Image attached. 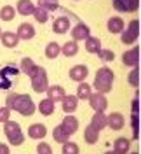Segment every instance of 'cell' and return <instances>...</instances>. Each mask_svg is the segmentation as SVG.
I'll use <instances>...</instances> for the list:
<instances>
[{"label": "cell", "instance_id": "44dd1931", "mask_svg": "<svg viewBox=\"0 0 141 154\" xmlns=\"http://www.w3.org/2000/svg\"><path fill=\"white\" fill-rule=\"evenodd\" d=\"M91 125L96 128V130H103V128H106L108 126V117L104 116V112H96V114L93 116V119H91Z\"/></svg>", "mask_w": 141, "mask_h": 154}, {"label": "cell", "instance_id": "7bdbcfd3", "mask_svg": "<svg viewBox=\"0 0 141 154\" xmlns=\"http://www.w3.org/2000/svg\"><path fill=\"white\" fill-rule=\"evenodd\" d=\"M0 154H9V145L7 144H0Z\"/></svg>", "mask_w": 141, "mask_h": 154}, {"label": "cell", "instance_id": "4dcf8cb0", "mask_svg": "<svg viewBox=\"0 0 141 154\" xmlns=\"http://www.w3.org/2000/svg\"><path fill=\"white\" fill-rule=\"evenodd\" d=\"M14 16H16V9L12 5H4L0 9V18H2V21H10Z\"/></svg>", "mask_w": 141, "mask_h": 154}, {"label": "cell", "instance_id": "3957f363", "mask_svg": "<svg viewBox=\"0 0 141 154\" xmlns=\"http://www.w3.org/2000/svg\"><path fill=\"white\" fill-rule=\"evenodd\" d=\"M4 133L7 137V140H9L12 145H21L25 142V135L21 131V126L19 123L16 121H7V123H4Z\"/></svg>", "mask_w": 141, "mask_h": 154}, {"label": "cell", "instance_id": "8992f818", "mask_svg": "<svg viewBox=\"0 0 141 154\" xmlns=\"http://www.w3.org/2000/svg\"><path fill=\"white\" fill-rule=\"evenodd\" d=\"M89 103H91V107H93L96 112H104L106 107H108V100H106V96H104L103 93H98V91H96V93L91 95Z\"/></svg>", "mask_w": 141, "mask_h": 154}, {"label": "cell", "instance_id": "30bf717a", "mask_svg": "<svg viewBox=\"0 0 141 154\" xmlns=\"http://www.w3.org/2000/svg\"><path fill=\"white\" fill-rule=\"evenodd\" d=\"M87 74H89V68L85 67V65H75L70 70V79L77 81V82H84Z\"/></svg>", "mask_w": 141, "mask_h": 154}, {"label": "cell", "instance_id": "83f0119b", "mask_svg": "<svg viewBox=\"0 0 141 154\" xmlns=\"http://www.w3.org/2000/svg\"><path fill=\"white\" fill-rule=\"evenodd\" d=\"M93 95V91H91V84H87V82H80L78 84V89H77V98L78 100H89Z\"/></svg>", "mask_w": 141, "mask_h": 154}, {"label": "cell", "instance_id": "ee69618b", "mask_svg": "<svg viewBox=\"0 0 141 154\" xmlns=\"http://www.w3.org/2000/svg\"><path fill=\"white\" fill-rule=\"evenodd\" d=\"M104 154H117L115 151H108V152H104Z\"/></svg>", "mask_w": 141, "mask_h": 154}, {"label": "cell", "instance_id": "f546056e", "mask_svg": "<svg viewBox=\"0 0 141 154\" xmlns=\"http://www.w3.org/2000/svg\"><path fill=\"white\" fill-rule=\"evenodd\" d=\"M59 53H61V46H59L57 42H49V44L46 46V56L49 58V60L57 58Z\"/></svg>", "mask_w": 141, "mask_h": 154}, {"label": "cell", "instance_id": "9a60e30c", "mask_svg": "<svg viewBox=\"0 0 141 154\" xmlns=\"http://www.w3.org/2000/svg\"><path fill=\"white\" fill-rule=\"evenodd\" d=\"M52 30H54V33H66L68 30H70V19L66 18V16H61V18H56L54 19V25H52Z\"/></svg>", "mask_w": 141, "mask_h": 154}, {"label": "cell", "instance_id": "4fadbf2b", "mask_svg": "<svg viewBox=\"0 0 141 154\" xmlns=\"http://www.w3.org/2000/svg\"><path fill=\"white\" fill-rule=\"evenodd\" d=\"M61 126L66 130V133L68 135H73V133H77V130H78V119H77L75 116L68 114L65 119H63Z\"/></svg>", "mask_w": 141, "mask_h": 154}, {"label": "cell", "instance_id": "277c9868", "mask_svg": "<svg viewBox=\"0 0 141 154\" xmlns=\"http://www.w3.org/2000/svg\"><path fill=\"white\" fill-rule=\"evenodd\" d=\"M30 79H31V88H33V91H37V93H44V91L49 89V81H47L46 68L37 67L35 74L30 77Z\"/></svg>", "mask_w": 141, "mask_h": 154}, {"label": "cell", "instance_id": "ab89813d", "mask_svg": "<svg viewBox=\"0 0 141 154\" xmlns=\"http://www.w3.org/2000/svg\"><path fill=\"white\" fill-rule=\"evenodd\" d=\"M37 154H52V149L47 142H40L37 145Z\"/></svg>", "mask_w": 141, "mask_h": 154}, {"label": "cell", "instance_id": "ac0fdd59", "mask_svg": "<svg viewBox=\"0 0 141 154\" xmlns=\"http://www.w3.org/2000/svg\"><path fill=\"white\" fill-rule=\"evenodd\" d=\"M124 30H125V23L122 21V18L115 16V18L108 19V32L110 33H122Z\"/></svg>", "mask_w": 141, "mask_h": 154}, {"label": "cell", "instance_id": "cb8c5ba5", "mask_svg": "<svg viewBox=\"0 0 141 154\" xmlns=\"http://www.w3.org/2000/svg\"><path fill=\"white\" fill-rule=\"evenodd\" d=\"M38 112L42 116H51L54 112V102L51 100V98H44V100H40V103H38Z\"/></svg>", "mask_w": 141, "mask_h": 154}, {"label": "cell", "instance_id": "5bb4252c", "mask_svg": "<svg viewBox=\"0 0 141 154\" xmlns=\"http://www.w3.org/2000/svg\"><path fill=\"white\" fill-rule=\"evenodd\" d=\"M124 125H125V119L120 112H112L108 116V128L112 130H122Z\"/></svg>", "mask_w": 141, "mask_h": 154}, {"label": "cell", "instance_id": "d590c367", "mask_svg": "<svg viewBox=\"0 0 141 154\" xmlns=\"http://www.w3.org/2000/svg\"><path fill=\"white\" fill-rule=\"evenodd\" d=\"M80 152V149H78V145L75 142H66L63 144V154H78Z\"/></svg>", "mask_w": 141, "mask_h": 154}, {"label": "cell", "instance_id": "5b68a950", "mask_svg": "<svg viewBox=\"0 0 141 154\" xmlns=\"http://www.w3.org/2000/svg\"><path fill=\"white\" fill-rule=\"evenodd\" d=\"M140 37V21L138 19H132L131 23L127 25V30L122 32V40L124 44H132L136 42V38Z\"/></svg>", "mask_w": 141, "mask_h": 154}, {"label": "cell", "instance_id": "e0dca14e", "mask_svg": "<svg viewBox=\"0 0 141 154\" xmlns=\"http://www.w3.org/2000/svg\"><path fill=\"white\" fill-rule=\"evenodd\" d=\"M66 96L65 89H63V86H49V89H47V98H51L52 102H63V98Z\"/></svg>", "mask_w": 141, "mask_h": 154}, {"label": "cell", "instance_id": "f1b7e54d", "mask_svg": "<svg viewBox=\"0 0 141 154\" xmlns=\"http://www.w3.org/2000/svg\"><path fill=\"white\" fill-rule=\"evenodd\" d=\"M61 53H63L65 56H68V58L75 56L77 53H78V44H77V40H70V42H66L65 46L61 48Z\"/></svg>", "mask_w": 141, "mask_h": 154}, {"label": "cell", "instance_id": "d4e9b609", "mask_svg": "<svg viewBox=\"0 0 141 154\" xmlns=\"http://www.w3.org/2000/svg\"><path fill=\"white\" fill-rule=\"evenodd\" d=\"M18 12L23 16H30L35 12V5L31 4V0H19L18 2Z\"/></svg>", "mask_w": 141, "mask_h": 154}, {"label": "cell", "instance_id": "bcb514c9", "mask_svg": "<svg viewBox=\"0 0 141 154\" xmlns=\"http://www.w3.org/2000/svg\"><path fill=\"white\" fill-rule=\"evenodd\" d=\"M0 35H2V32H0Z\"/></svg>", "mask_w": 141, "mask_h": 154}, {"label": "cell", "instance_id": "8fae6325", "mask_svg": "<svg viewBox=\"0 0 141 154\" xmlns=\"http://www.w3.org/2000/svg\"><path fill=\"white\" fill-rule=\"evenodd\" d=\"M18 37L21 40H30V38H33L35 35V28H33V25H30V23H21L18 26Z\"/></svg>", "mask_w": 141, "mask_h": 154}, {"label": "cell", "instance_id": "f6af8a7d", "mask_svg": "<svg viewBox=\"0 0 141 154\" xmlns=\"http://www.w3.org/2000/svg\"><path fill=\"white\" fill-rule=\"evenodd\" d=\"M132 154H138V152H132Z\"/></svg>", "mask_w": 141, "mask_h": 154}, {"label": "cell", "instance_id": "f35d334b", "mask_svg": "<svg viewBox=\"0 0 141 154\" xmlns=\"http://www.w3.org/2000/svg\"><path fill=\"white\" fill-rule=\"evenodd\" d=\"M10 121V109L9 107H0V123Z\"/></svg>", "mask_w": 141, "mask_h": 154}, {"label": "cell", "instance_id": "1f68e13d", "mask_svg": "<svg viewBox=\"0 0 141 154\" xmlns=\"http://www.w3.org/2000/svg\"><path fill=\"white\" fill-rule=\"evenodd\" d=\"M18 74H19V68L16 67V65H7V67H4L2 70H0V75L9 77V79H12V77H18Z\"/></svg>", "mask_w": 141, "mask_h": 154}, {"label": "cell", "instance_id": "836d02e7", "mask_svg": "<svg viewBox=\"0 0 141 154\" xmlns=\"http://www.w3.org/2000/svg\"><path fill=\"white\" fill-rule=\"evenodd\" d=\"M33 16H35V19H37L38 23H46L47 19H49V11H46L44 7H35Z\"/></svg>", "mask_w": 141, "mask_h": 154}, {"label": "cell", "instance_id": "ffe728a7", "mask_svg": "<svg viewBox=\"0 0 141 154\" xmlns=\"http://www.w3.org/2000/svg\"><path fill=\"white\" fill-rule=\"evenodd\" d=\"M129 147H131V142H129V138H125V137H119V138L113 142V151L117 154H127Z\"/></svg>", "mask_w": 141, "mask_h": 154}, {"label": "cell", "instance_id": "7402d4cb", "mask_svg": "<svg viewBox=\"0 0 141 154\" xmlns=\"http://www.w3.org/2000/svg\"><path fill=\"white\" fill-rule=\"evenodd\" d=\"M19 67H21V72H25L28 77H31L33 74H35V70H37L38 65H35V61H33L31 58H23Z\"/></svg>", "mask_w": 141, "mask_h": 154}, {"label": "cell", "instance_id": "b9f144b4", "mask_svg": "<svg viewBox=\"0 0 141 154\" xmlns=\"http://www.w3.org/2000/svg\"><path fill=\"white\" fill-rule=\"evenodd\" d=\"M132 114H140V100H138V96L132 100Z\"/></svg>", "mask_w": 141, "mask_h": 154}, {"label": "cell", "instance_id": "603a6c76", "mask_svg": "<svg viewBox=\"0 0 141 154\" xmlns=\"http://www.w3.org/2000/svg\"><path fill=\"white\" fill-rule=\"evenodd\" d=\"M98 138H99V130H96L93 125H89L87 128H85L84 131V140L87 142V144H96L98 142Z\"/></svg>", "mask_w": 141, "mask_h": 154}, {"label": "cell", "instance_id": "9c48e42d", "mask_svg": "<svg viewBox=\"0 0 141 154\" xmlns=\"http://www.w3.org/2000/svg\"><path fill=\"white\" fill-rule=\"evenodd\" d=\"M72 37H73V40H85V38L91 37V30H89L87 25L78 23L72 28Z\"/></svg>", "mask_w": 141, "mask_h": 154}, {"label": "cell", "instance_id": "2e32d148", "mask_svg": "<svg viewBox=\"0 0 141 154\" xmlns=\"http://www.w3.org/2000/svg\"><path fill=\"white\" fill-rule=\"evenodd\" d=\"M61 103H63V110L66 114H72V112H75L77 107H78V98L73 95H66Z\"/></svg>", "mask_w": 141, "mask_h": 154}, {"label": "cell", "instance_id": "7a4b0ae2", "mask_svg": "<svg viewBox=\"0 0 141 154\" xmlns=\"http://www.w3.org/2000/svg\"><path fill=\"white\" fill-rule=\"evenodd\" d=\"M113 72L108 67H101L98 72H96V77H94V84L93 86L96 88L98 93H103L106 95L108 91H112V84H113Z\"/></svg>", "mask_w": 141, "mask_h": 154}, {"label": "cell", "instance_id": "60d3db41", "mask_svg": "<svg viewBox=\"0 0 141 154\" xmlns=\"http://www.w3.org/2000/svg\"><path fill=\"white\" fill-rule=\"evenodd\" d=\"M10 86H12V81H10L9 77L0 75V89H9Z\"/></svg>", "mask_w": 141, "mask_h": 154}, {"label": "cell", "instance_id": "52a82bcc", "mask_svg": "<svg viewBox=\"0 0 141 154\" xmlns=\"http://www.w3.org/2000/svg\"><path fill=\"white\" fill-rule=\"evenodd\" d=\"M113 7L119 12H134L140 7V0H113Z\"/></svg>", "mask_w": 141, "mask_h": 154}, {"label": "cell", "instance_id": "d6986e66", "mask_svg": "<svg viewBox=\"0 0 141 154\" xmlns=\"http://www.w3.org/2000/svg\"><path fill=\"white\" fill-rule=\"evenodd\" d=\"M0 38H2V44H4L5 48H16L18 42L21 40V38L18 37V33H14V32H4V33L0 35Z\"/></svg>", "mask_w": 141, "mask_h": 154}, {"label": "cell", "instance_id": "8d00e7d4", "mask_svg": "<svg viewBox=\"0 0 141 154\" xmlns=\"http://www.w3.org/2000/svg\"><path fill=\"white\" fill-rule=\"evenodd\" d=\"M131 125H132V135H134V138H138L140 137V114L131 116Z\"/></svg>", "mask_w": 141, "mask_h": 154}, {"label": "cell", "instance_id": "6da1fadb", "mask_svg": "<svg viewBox=\"0 0 141 154\" xmlns=\"http://www.w3.org/2000/svg\"><path fill=\"white\" fill-rule=\"evenodd\" d=\"M5 107H9L10 110H16L21 116H33L35 114V103L30 95H18V93H10L7 95Z\"/></svg>", "mask_w": 141, "mask_h": 154}, {"label": "cell", "instance_id": "e575fe53", "mask_svg": "<svg viewBox=\"0 0 141 154\" xmlns=\"http://www.w3.org/2000/svg\"><path fill=\"white\" fill-rule=\"evenodd\" d=\"M59 2L57 0H38V7H44L46 11H54L57 9Z\"/></svg>", "mask_w": 141, "mask_h": 154}, {"label": "cell", "instance_id": "d6a6232c", "mask_svg": "<svg viewBox=\"0 0 141 154\" xmlns=\"http://www.w3.org/2000/svg\"><path fill=\"white\" fill-rule=\"evenodd\" d=\"M127 82H129L131 86H134V88L140 86V70H138L136 67L129 72V75H127Z\"/></svg>", "mask_w": 141, "mask_h": 154}, {"label": "cell", "instance_id": "484cf974", "mask_svg": "<svg viewBox=\"0 0 141 154\" xmlns=\"http://www.w3.org/2000/svg\"><path fill=\"white\" fill-rule=\"evenodd\" d=\"M52 138H54V142L66 144V142H68V138H70V135L66 133V130L59 125V126H56V128L52 130Z\"/></svg>", "mask_w": 141, "mask_h": 154}, {"label": "cell", "instance_id": "74e56055", "mask_svg": "<svg viewBox=\"0 0 141 154\" xmlns=\"http://www.w3.org/2000/svg\"><path fill=\"white\" fill-rule=\"evenodd\" d=\"M98 54H99V58H101L103 61H113V58H115V53L110 51V49H101Z\"/></svg>", "mask_w": 141, "mask_h": 154}, {"label": "cell", "instance_id": "4316f807", "mask_svg": "<svg viewBox=\"0 0 141 154\" xmlns=\"http://www.w3.org/2000/svg\"><path fill=\"white\" fill-rule=\"evenodd\" d=\"M85 49L89 51V53H99L101 51V40L98 37H89V38H85Z\"/></svg>", "mask_w": 141, "mask_h": 154}, {"label": "cell", "instance_id": "7c38bea8", "mask_svg": "<svg viewBox=\"0 0 141 154\" xmlns=\"http://www.w3.org/2000/svg\"><path fill=\"white\" fill-rule=\"evenodd\" d=\"M46 135H47V128L44 125H40V123H35V125H31L28 128V137L33 138V140H40Z\"/></svg>", "mask_w": 141, "mask_h": 154}, {"label": "cell", "instance_id": "ba28073f", "mask_svg": "<svg viewBox=\"0 0 141 154\" xmlns=\"http://www.w3.org/2000/svg\"><path fill=\"white\" fill-rule=\"evenodd\" d=\"M122 63L127 67H138L140 63V48H132L122 54Z\"/></svg>", "mask_w": 141, "mask_h": 154}]
</instances>
